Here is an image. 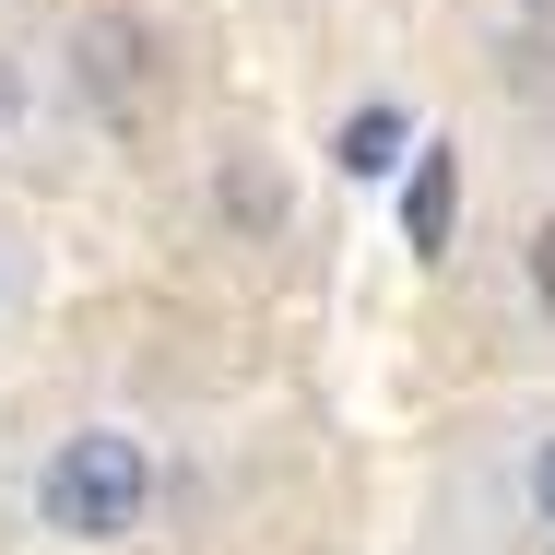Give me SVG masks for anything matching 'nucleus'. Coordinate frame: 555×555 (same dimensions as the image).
I'll return each mask as SVG.
<instances>
[{
	"label": "nucleus",
	"mask_w": 555,
	"mask_h": 555,
	"mask_svg": "<svg viewBox=\"0 0 555 555\" xmlns=\"http://www.w3.org/2000/svg\"><path fill=\"white\" fill-rule=\"evenodd\" d=\"M154 520V449L130 426H72L36 461V532L60 544H130Z\"/></svg>",
	"instance_id": "nucleus-1"
},
{
	"label": "nucleus",
	"mask_w": 555,
	"mask_h": 555,
	"mask_svg": "<svg viewBox=\"0 0 555 555\" xmlns=\"http://www.w3.org/2000/svg\"><path fill=\"white\" fill-rule=\"evenodd\" d=\"M449 202H461V166L426 142V154H414V178H402V236H414V248H449Z\"/></svg>",
	"instance_id": "nucleus-2"
},
{
	"label": "nucleus",
	"mask_w": 555,
	"mask_h": 555,
	"mask_svg": "<svg viewBox=\"0 0 555 555\" xmlns=\"http://www.w3.org/2000/svg\"><path fill=\"white\" fill-rule=\"evenodd\" d=\"M402 142H414V118H402V107H354V118H343V178H390Z\"/></svg>",
	"instance_id": "nucleus-3"
},
{
	"label": "nucleus",
	"mask_w": 555,
	"mask_h": 555,
	"mask_svg": "<svg viewBox=\"0 0 555 555\" xmlns=\"http://www.w3.org/2000/svg\"><path fill=\"white\" fill-rule=\"evenodd\" d=\"M520 532L555 555V426H532V449H520Z\"/></svg>",
	"instance_id": "nucleus-4"
},
{
	"label": "nucleus",
	"mask_w": 555,
	"mask_h": 555,
	"mask_svg": "<svg viewBox=\"0 0 555 555\" xmlns=\"http://www.w3.org/2000/svg\"><path fill=\"white\" fill-rule=\"evenodd\" d=\"M520 284H532V308L555 320V214L532 224V248H520Z\"/></svg>",
	"instance_id": "nucleus-5"
},
{
	"label": "nucleus",
	"mask_w": 555,
	"mask_h": 555,
	"mask_svg": "<svg viewBox=\"0 0 555 555\" xmlns=\"http://www.w3.org/2000/svg\"><path fill=\"white\" fill-rule=\"evenodd\" d=\"M12 118H24V72L0 60V130H12Z\"/></svg>",
	"instance_id": "nucleus-6"
}]
</instances>
